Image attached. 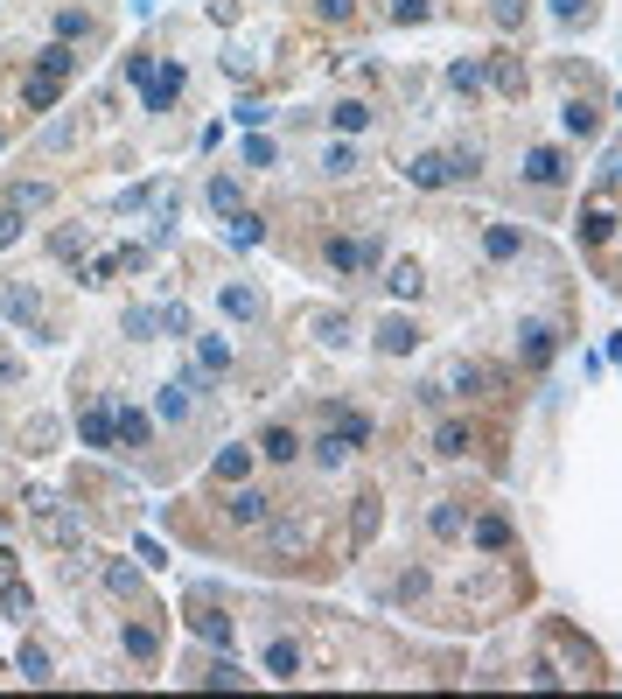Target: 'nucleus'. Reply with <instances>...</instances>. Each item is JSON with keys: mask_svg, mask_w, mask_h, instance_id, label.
Wrapping results in <instances>:
<instances>
[{"mask_svg": "<svg viewBox=\"0 0 622 699\" xmlns=\"http://www.w3.org/2000/svg\"><path fill=\"white\" fill-rule=\"evenodd\" d=\"M29 518H36V525L56 538V545H84V518H70V511H63V496L36 490V496H29Z\"/></svg>", "mask_w": 622, "mask_h": 699, "instance_id": "f257e3e1", "label": "nucleus"}, {"mask_svg": "<svg viewBox=\"0 0 622 699\" xmlns=\"http://www.w3.org/2000/svg\"><path fill=\"white\" fill-rule=\"evenodd\" d=\"M175 91H182V63H162V71H147V78H140V105H147V112H168V105H175Z\"/></svg>", "mask_w": 622, "mask_h": 699, "instance_id": "f03ea898", "label": "nucleus"}, {"mask_svg": "<svg viewBox=\"0 0 622 699\" xmlns=\"http://www.w3.org/2000/svg\"><path fill=\"white\" fill-rule=\"evenodd\" d=\"M329 266L336 273H364V266H377V238H329Z\"/></svg>", "mask_w": 622, "mask_h": 699, "instance_id": "7ed1b4c3", "label": "nucleus"}, {"mask_svg": "<svg viewBox=\"0 0 622 699\" xmlns=\"http://www.w3.org/2000/svg\"><path fill=\"white\" fill-rule=\"evenodd\" d=\"M189 629H196L203 644H217V651H231V616H224V609H210V602H189Z\"/></svg>", "mask_w": 622, "mask_h": 699, "instance_id": "20e7f679", "label": "nucleus"}, {"mask_svg": "<svg viewBox=\"0 0 622 699\" xmlns=\"http://www.w3.org/2000/svg\"><path fill=\"white\" fill-rule=\"evenodd\" d=\"M224 511H231V525H266V518H273V496L266 490H231Z\"/></svg>", "mask_w": 622, "mask_h": 699, "instance_id": "39448f33", "label": "nucleus"}, {"mask_svg": "<svg viewBox=\"0 0 622 699\" xmlns=\"http://www.w3.org/2000/svg\"><path fill=\"white\" fill-rule=\"evenodd\" d=\"M78 434H84V448H112V441H120V434H112V406H84Z\"/></svg>", "mask_w": 622, "mask_h": 699, "instance_id": "423d86ee", "label": "nucleus"}, {"mask_svg": "<svg viewBox=\"0 0 622 699\" xmlns=\"http://www.w3.org/2000/svg\"><path fill=\"white\" fill-rule=\"evenodd\" d=\"M560 175H567V162H560V147H532V154H525V182H545V189H552Z\"/></svg>", "mask_w": 622, "mask_h": 699, "instance_id": "0eeeda50", "label": "nucleus"}, {"mask_svg": "<svg viewBox=\"0 0 622 699\" xmlns=\"http://www.w3.org/2000/svg\"><path fill=\"white\" fill-rule=\"evenodd\" d=\"M112 434H120L126 448H147V412L140 406H112Z\"/></svg>", "mask_w": 622, "mask_h": 699, "instance_id": "6e6552de", "label": "nucleus"}, {"mask_svg": "<svg viewBox=\"0 0 622 699\" xmlns=\"http://www.w3.org/2000/svg\"><path fill=\"white\" fill-rule=\"evenodd\" d=\"M483 252H490V259H518V252H525V231H518V224H490V231H483Z\"/></svg>", "mask_w": 622, "mask_h": 699, "instance_id": "1a4fd4ad", "label": "nucleus"}, {"mask_svg": "<svg viewBox=\"0 0 622 699\" xmlns=\"http://www.w3.org/2000/svg\"><path fill=\"white\" fill-rule=\"evenodd\" d=\"M518 357H525V364L539 370L545 357H552V329H539V322H525V329H518Z\"/></svg>", "mask_w": 622, "mask_h": 699, "instance_id": "9d476101", "label": "nucleus"}, {"mask_svg": "<svg viewBox=\"0 0 622 699\" xmlns=\"http://www.w3.org/2000/svg\"><path fill=\"white\" fill-rule=\"evenodd\" d=\"M329 427L350 441V448H364V441H371V420H364V412H350V406H329Z\"/></svg>", "mask_w": 622, "mask_h": 699, "instance_id": "9b49d317", "label": "nucleus"}, {"mask_svg": "<svg viewBox=\"0 0 622 699\" xmlns=\"http://www.w3.org/2000/svg\"><path fill=\"white\" fill-rule=\"evenodd\" d=\"M36 71L42 78H70V71H78V49H70V42H49V49L36 56Z\"/></svg>", "mask_w": 622, "mask_h": 699, "instance_id": "f8f14e48", "label": "nucleus"}, {"mask_svg": "<svg viewBox=\"0 0 622 699\" xmlns=\"http://www.w3.org/2000/svg\"><path fill=\"white\" fill-rule=\"evenodd\" d=\"M259 454H266V462H294V454H301L294 427H266V434H259Z\"/></svg>", "mask_w": 622, "mask_h": 699, "instance_id": "ddd939ff", "label": "nucleus"}, {"mask_svg": "<svg viewBox=\"0 0 622 699\" xmlns=\"http://www.w3.org/2000/svg\"><path fill=\"white\" fill-rule=\"evenodd\" d=\"M377 343H385L392 357H406V350H413V343H419V329H413V322H406V315H392V322L377 329Z\"/></svg>", "mask_w": 622, "mask_h": 699, "instance_id": "4468645a", "label": "nucleus"}, {"mask_svg": "<svg viewBox=\"0 0 622 699\" xmlns=\"http://www.w3.org/2000/svg\"><path fill=\"white\" fill-rule=\"evenodd\" d=\"M308 525H273V538H266V545H273V553H280V560H294V553H308Z\"/></svg>", "mask_w": 622, "mask_h": 699, "instance_id": "2eb2a0df", "label": "nucleus"}, {"mask_svg": "<svg viewBox=\"0 0 622 699\" xmlns=\"http://www.w3.org/2000/svg\"><path fill=\"white\" fill-rule=\"evenodd\" d=\"M7 315H14V322H42V301H36V287H21V280H14V287H7Z\"/></svg>", "mask_w": 622, "mask_h": 699, "instance_id": "dca6fc26", "label": "nucleus"}, {"mask_svg": "<svg viewBox=\"0 0 622 699\" xmlns=\"http://www.w3.org/2000/svg\"><path fill=\"white\" fill-rule=\"evenodd\" d=\"M196 364L203 370H231V343H224V336H196Z\"/></svg>", "mask_w": 622, "mask_h": 699, "instance_id": "f3484780", "label": "nucleus"}, {"mask_svg": "<svg viewBox=\"0 0 622 699\" xmlns=\"http://www.w3.org/2000/svg\"><path fill=\"white\" fill-rule=\"evenodd\" d=\"M308 329L322 336V343H350V322H343L336 308H315V315H308Z\"/></svg>", "mask_w": 622, "mask_h": 699, "instance_id": "a211bd4d", "label": "nucleus"}, {"mask_svg": "<svg viewBox=\"0 0 622 699\" xmlns=\"http://www.w3.org/2000/svg\"><path fill=\"white\" fill-rule=\"evenodd\" d=\"M266 671L273 678H301V644H273L266 651Z\"/></svg>", "mask_w": 622, "mask_h": 699, "instance_id": "6ab92c4d", "label": "nucleus"}, {"mask_svg": "<svg viewBox=\"0 0 622 699\" xmlns=\"http://www.w3.org/2000/svg\"><path fill=\"white\" fill-rule=\"evenodd\" d=\"M120 644H126V658H140V664H147V658H154V651H162L147 622H126V637H120Z\"/></svg>", "mask_w": 622, "mask_h": 699, "instance_id": "aec40b11", "label": "nucleus"}, {"mask_svg": "<svg viewBox=\"0 0 622 699\" xmlns=\"http://www.w3.org/2000/svg\"><path fill=\"white\" fill-rule=\"evenodd\" d=\"M343 462H350V441H343V434H322V441H315V469H343Z\"/></svg>", "mask_w": 622, "mask_h": 699, "instance_id": "412c9836", "label": "nucleus"}, {"mask_svg": "<svg viewBox=\"0 0 622 699\" xmlns=\"http://www.w3.org/2000/svg\"><path fill=\"white\" fill-rule=\"evenodd\" d=\"M266 238V217H252V210H231V245H259Z\"/></svg>", "mask_w": 622, "mask_h": 699, "instance_id": "4be33fe9", "label": "nucleus"}, {"mask_svg": "<svg viewBox=\"0 0 622 699\" xmlns=\"http://www.w3.org/2000/svg\"><path fill=\"white\" fill-rule=\"evenodd\" d=\"M196 686H245V671L231 658H217V664H196Z\"/></svg>", "mask_w": 622, "mask_h": 699, "instance_id": "5701e85b", "label": "nucleus"}, {"mask_svg": "<svg viewBox=\"0 0 622 699\" xmlns=\"http://www.w3.org/2000/svg\"><path fill=\"white\" fill-rule=\"evenodd\" d=\"M406 175H413L419 189H441V182H448V162H441V154H419V162L406 168Z\"/></svg>", "mask_w": 622, "mask_h": 699, "instance_id": "b1692460", "label": "nucleus"}, {"mask_svg": "<svg viewBox=\"0 0 622 699\" xmlns=\"http://www.w3.org/2000/svg\"><path fill=\"white\" fill-rule=\"evenodd\" d=\"M448 385H455L461 399H476V392L490 385V370H483V364H455V370H448Z\"/></svg>", "mask_w": 622, "mask_h": 699, "instance_id": "393cba45", "label": "nucleus"}, {"mask_svg": "<svg viewBox=\"0 0 622 699\" xmlns=\"http://www.w3.org/2000/svg\"><path fill=\"white\" fill-rule=\"evenodd\" d=\"M217 476H224V483H245L252 476V448H224L217 454Z\"/></svg>", "mask_w": 622, "mask_h": 699, "instance_id": "a878e982", "label": "nucleus"}, {"mask_svg": "<svg viewBox=\"0 0 622 699\" xmlns=\"http://www.w3.org/2000/svg\"><path fill=\"white\" fill-rule=\"evenodd\" d=\"M385 287L399 294V301H413V294H419V259H399V266H392V280H385Z\"/></svg>", "mask_w": 622, "mask_h": 699, "instance_id": "bb28decb", "label": "nucleus"}, {"mask_svg": "<svg viewBox=\"0 0 622 699\" xmlns=\"http://www.w3.org/2000/svg\"><path fill=\"white\" fill-rule=\"evenodd\" d=\"M224 315H231V322H252V315H259V294L252 287H224Z\"/></svg>", "mask_w": 622, "mask_h": 699, "instance_id": "cd10ccee", "label": "nucleus"}, {"mask_svg": "<svg viewBox=\"0 0 622 699\" xmlns=\"http://www.w3.org/2000/svg\"><path fill=\"white\" fill-rule=\"evenodd\" d=\"M434 448H441V454H469V420H441Z\"/></svg>", "mask_w": 622, "mask_h": 699, "instance_id": "c85d7f7f", "label": "nucleus"}, {"mask_svg": "<svg viewBox=\"0 0 622 699\" xmlns=\"http://www.w3.org/2000/svg\"><path fill=\"white\" fill-rule=\"evenodd\" d=\"M476 545H483V553H503V545H510V525H503V518H476Z\"/></svg>", "mask_w": 622, "mask_h": 699, "instance_id": "c756f323", "label": "nucleus"}, {"mask_svg": "<svg viewBox=\"0 0 622 699\" xmlns=\"http://www.w3.org/2000/svg\"><path fill=\"white\" fill-rule=\"evenodd\" d=\"M56 84H63V78H42V71L29 78V91H21V98H29V112H49V105H56Z\"/></svg>", "mask_w": 622, "mask_h": 699, "instance_id": "7c9ffc66", "label": "nucleus"}, {"mask_svg": "<svg viewBox=\"0 0 622 699\" xmlns=\"http://www.w3.org/2000/svg\"><path fill=\"white\" fill-rule=\"evenodd\" d=\"M21 678H29V686H42V678H49V651H42V644H21Z\"/></svg>", "mask_w": 622, "mask_h": 699, "instance_id": "2f4dec72", "label": "nucleus"}, {"mask_svg": "<svg viewBox=\"0 0 622 699\" xmlns=\"http://www.w3.org/2000/svg\"><path fill=\"white\" fill-rule=\"evenodd\" d=\"M427 525H434V538H455L469 518H461V503H434V518H427Z\"/></svg>", "mask_w": 622, "mask_h": 699, "instance_id": "473e14b6", "label": "nucleus"}, {"mask_svg": "<svg viewBox=\"0 0 622 699\" xmlns=\"http://www.w3.org/2000/svg\"><path fill=\"white\" fill-rule=\"evenodd\" d=\"M7 204H14V210H42V204H49V182H14Z\"/></svg>", "mask_w": 622, "mask_h": 699, "instance_id": "72a5a7b5", "label": "nucleus"}, {"mask_svg": "<svg viewBox=\"0 0 622 699\" xmlns=\"http://www.w3.org/2000/svg\"><path fill=\"white\" fill-rule=\"evenodd\" d=\"M483 78H490L483 63H455V71H448V84H455L461 98H476V91H483Z\"/></svg>", "mask_w": 622, "mask_h": 699, "instance_id": "f704fd0d", "label": "nucleus"}, {"mask_svg": "<svg viewBox=\"0 0 622 699\" xmlns=\"http://www.w3.org/2000/svg\"><path fill=\"white\" fill-rule=\"evenodd\" d=\"M0 602H7V616H36V602H29V587H21V580H0Z\"/></svg>", "mask_w": 622, "mask_h": 699, "instance_id": "c9c22d12", "label": "nucleus"}, {"mask_svg": "<svg viewBox=\"0 0 622 699\" xmlns=\"http://www.w3.org/2000/svg\"><path fill=\"white\" fill-rule=\"evenodd\" d=\"M567 133H601V112H594L587 98H574V105H567Z\"/></svg>", "mask_w": 622, "mask_h": 699, "instance_id": "e433bc0d", "label": "nucleus"}, {"mask_svg": "<svg viewBox=\"0 0 622 699\" xmlns=\"http://www.w3.org/2000/svg\"><path fill=\"white\" fill-rule=\"evenodd\" d=\"M581 238L609 245V238H616V217H609V210H587V217H581Z\"/></svg>", "mask_w": 622, "mask_h": 699, "instance_id": "4c0bfd02", "label": "nucleus"}, {"mask_svg": "<svg viewBox=\"0 0 622 699\" xmlns=\"http://www.w3.org/2000/svg\"><path fill=\"white\" fill-rule=\"evenodd\" d=\"M336 126H343V133H364V126H371L364 98H343V105H336Z\"/></svg>", "mask_w": 622, "mask_h": 699, "instance_id": "58836bf2", "label": "nucleus"}, {"mask_svg": "<svg viewBox=\"0 0 622 699\" xmlns=\"http://www.w3.org/2000/svg\"><path fill=\"white\" fill-rule=\"evenodd\" d=\"M448 175H469V182H476V175H483V147H455V154H448Z\"/></svg>", "mask_w": 622, "mask_h": 699, "instance_id": "ea45409f", "label": "nucleus"}, {"mask_svg": "<svg viewBox=\"0 0 622 699\" xmlns=\"http://www.w3.org/2000/svg\"><path fill=\"white\" fill-rule=\"evenodd\" d=\"M105 580H112V595H140V567H126V560H112Z\"/></svg>", "mask_w": 622, "mask_h": 699, "instance_id": "a19ab883", "label": "nucleus"}, {"mask_svg": "<svg viewBox=\"0 0 622 699\" xmlns=\"http://www.w3.org/2000/svg\"><path fill=\"white\" fill-rule=\"evenodd\" d=\"M497 84L518 98V91H525V63H518V56H497Z\"/></svg>", "mask_w": 622, "mask_h": 699, "instance_id": "79ce46f5", "label": "nucleus"}, {"mask_svg": "<svg viewBox=\"0 0 622 699\" xmlns=\"http://www.w3.org/2000/svg\"><path fill=\"white\" fill-rule=\"evenodd\" d=\"M162 412L168 420H189V385H162Z\"/></svg>", "mask_w": 622, "mask_h": 699, "instance_id": "37998d69", "label": "nucleus"}, {"mask_svg": "<svg viewBox=\"0 0 622 699\" xmlns=\"http://www.w3.org/2000/svg\"><path fill=\"white\" fill-rule=\"evenodd\" d=\"M245 168H273V140L266 133H245Z\"/></svg>", "mask_w": 622, "mask_h": 699, "instance_id": "c03bdc74", "label": "nucleus"}, {"mask_svg": "<svg viewBox=\"0 0 622 699\" xmlns=\"http://www.w3.org/2000/svg\"><path fill=\"white\" fill-rule=\"evenodd\" d=\"M210 204L231 217V210H238V182H231V175H217V182H210Z\"/></svg>", "mask_w": 622, "mask_h": 699, "instance_id": "a18cd8bd", "label": "nucleus"}, {"mask_svg": "<svg viewBox=\"0 0 622 699\" xmlns=\"http://www.w3.org/2000/svg\"><path fill=\"white\" fill-rule=\"evenodd\" d=\"M490 21H497V29H518V21H525V0H490Z\"/></svg>", "mask_w": 622, "mask_h": 699, "instance_id": "49530a36", "label": "nucleus"}, {"mask_svg": "<svg viewBox=\"0 0 622 699\" xmlns=\"http://www.w3.org/2000/svg\"><path fill=\"white\" fill-rule=\"evenodd\" d=\"M350 525H357L364 538L377 532V496H357V511H350Z\"/></svg>", "mask_w": 622, "mask_h": 699, "instance_id": "de8ad7c7", "label": "nucleus"}, {"mask_svg": "<svg viewBox=\"0 0 622 699\" xmlns=\"http://www.w3.org/2000/svg\"><path fill=\"white\" fill-rule=\"evenodd\" d=\"M49 252H56V259H78V252H84V231H56V238H49Z\"/></svg>", "mask_w": 622, "mask_h": 699, "instance_id": "09e8293b", "label": "nucleus"}, {"mask_svg": "<svg viewBox=\"0 0 622 699\" xmlns=\"http://www.w3.org/2000/svg\"><path fill=\"white\" fill-rule=\"evenodd\" d=\"M14 238H21V210H14V204H7V210H0V252H7V245H14Z\"/></svg>", "mask_w": 622, "mask_h": 699, "instance_id": "8fccbe9b", "label": "nucleus"}, {"mask_svg": "<svg viewBox=\"0 0 622 699\" xmlns=\"http://www.w3.org/2000/svg\"><path fill=\"white\" fill-rule=\"evenodd\" d=\"M552 14H560V21H587V14H594V0H552Z\"/></svg>", "mask_w": 622, "mask_h": 699, "instance_id": "3c124183", "label": "nucleus"}, {"mask_svg": "<svg viewBox=\"0 0 622 699\" xmlns=\"http://www.w3.org/2000/svg\"><path fill=\"white\" fill-rule=\"evenodd\" d=\"M315 14H322V21H350V14H357V0H315Z\"/></svg>", "mask_w": 622, "mask_h": 699, "instance_id": "603ef678", "label": "nucleus"}, {"mask_svg": "<svg viewBox=\"0 0 622 699\" xmlns=\"http://www.w3.org/2000/svg\"><path fill=\"white\" fill-rule=\"evenodd\" d=\"M238 126H245V133H252V126H266V98H245V105H238Z\"/></svg>", "mask_w": 622, "mask_h": 699, "instance_id": "864d4df0", "label": "nucleus"}, {"mask_svg": "<svg viewBox=\"0 0 622 699\" xmlns=\"http://www.w3.org/2000/svg\"><path fill=\"white\" fill-rule=\"evenodd\" d=\"M56 36H63V42L84 36V14H78V7H63V14H56Z\"/></svg>", "mask_w": 622, "mask_h": 699, "instance_id": "5fc2aeb1", "label": "nucleus"}, {"mask_svg": "<svg viewBox=\"0 0 622 699\" xmlns=\"http://www.w3.org/2000/svg\"><path fill=\"white\" fill-rule=\"evenodd\" d=\"M126 336H154V315L147 308H126Z\"/></svg>", "mask_w": 622, "mask_h": 699, "instance_id": "6e6d98bb", "label": "nucleus"}, {"mask_svg": "<svg viewBox=\"0 0 622 699\" xmlns=\"http://www.w3.org/2000/svg\"><path fill=\"white\" fill-rule=\"evenodd\" d=\"M427 14V0H392V21H419Z\"/></svg>", "mask_w": 622, "mask_h": 699, "instance_id": "4d7b16f0", "label": "nucleus"}, {"mask_svg": "<svg viewBox=\"0 0 622 699\" xmlns=\"http://www.w3.org/2000/svg\"><path fill=\"white\" fill-rule=\"evenodd\" d=\"M0 580H14V553L7 545H0Z\"/></svg>", "mask_w": 622, "mask_h": 699, "instance_id": "13d9d810", "label": "nucleus"}, {"mask_svg": "<svg viewBox=\"0 0 622 699\" xmlns=\"http://www.w3.org/2000/svg\"><path fill=\"white\" fill-rule=\"evenodd\" d=\"M0 140H7V133H0Z\"/></svg>", "mask_w": 622, "mask_h": 699, "instance_id": "bf43d9fd", "label": "nucleus"}]
</instances>
